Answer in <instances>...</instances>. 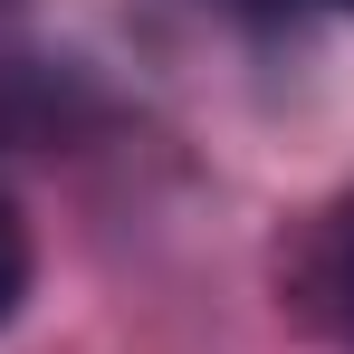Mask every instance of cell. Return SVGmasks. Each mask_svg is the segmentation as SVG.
<instances>
[{
    "instance_id": "6da1fadb",
    "label": "cell",
    "mask_w": 354,
    "mask_h": 354,
    "mask_svg": "<svg viewBox=\"0 0 354 354\" xmlns=\"http://www.w3.org/2000/svg\"><path fill=\"white\" fill-rule=\"evenodd\" d=\"M29 268H39V249H29V221L0 201V326L19 316V297H29Z\"/></svg>"
},
{
    "instance_id": "7a4b0ae2",
    "label": "cell",
    "mask_w": 354,
    "mask_h": 354,
    "mask_svg": "<svg viewBox=\"0 0 354 354\" xmlns=\"http://www.w3.org/2000/svg\"><path fill=\"white\" fill-rule=\"evenodd\" d=\"M345 297H354V221H345Z\"/></svg>"
},
{
    "instance_id": "3957f363",
    "label": "cell",
    "mask_w": 354,
    "mask_h": 354,
    "mask_svg": "<svg viewBox=\"0 0 354 354\" xmlns=\"http://www.w3.org/2000/svg\"><path fill=\"white\" fill-rule=\"evenodd\" d=\"M335 10H354V0H335Z\"/></svg>"
}]
</instances>
